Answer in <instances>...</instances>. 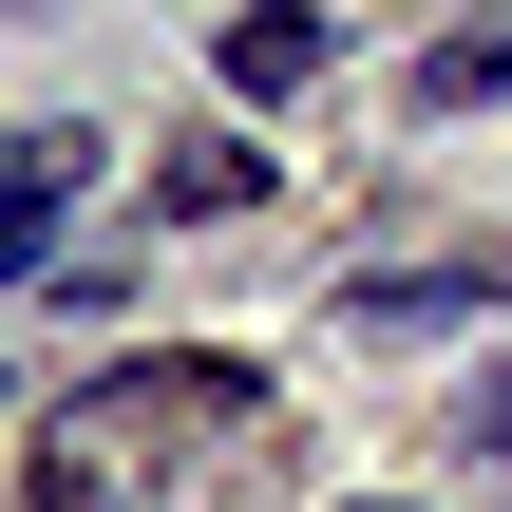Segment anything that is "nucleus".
I'll list each match as a JSON object with an SVG mask.
<instances>
[{
	"instance_id": "obj_3",
	"label": "nucleus",
	"mask_w": 512,
	"mask_h": 512,
	"mask_svg": "<svg viewBox=\"0 0 512 512\" xmlns=\"http://www.w3.org/2000/svg\"><path fill=\"white\" fill-rule=\"evenodd\" d=\"M152 209H171V228H209V209H266V152H228V133H209V152H171V171H152Z\"/></svg>"
},
{
	"instance_id": "obj_4",
	"label": "nucleus",
	"mask_w": 512,
	"mask_h": 512,
	"mask_svg": "<svg viewBox=\"0 0 512 512\" xmlns=\"http://www.w3.org/2000/svg\"><path fill=\"white\" fill-rule=\"evenodd\" d=\"M323 76V19H228V95H304Z\"/></svg>"
},
{
	"instance_id": "obj_6",
	"label": "nucleus",
	"mask_w": 512,
	"mask_h": 512,
	"mask_svg": "<svg viewBox=\"0 0 512 512\" xmlns=\"http://www.w3.org/2000/svg\"><path fill=\"white\" fill-rule=\"evenodd\" d=\"M475 437H494V456H512V380H494V418H475Z\"/></svg>"
},
{
	"instance_id": "obj_7",
	"label": "nucleus",
	"mask_w": 512,
	"mask_h": 512,
	"mask_svg": "<svg viewBox=\"0 0 512 512\" xmlns=\"http://www.w3.org/2000/svg\"><path fill=\"white\" fill-rule=\"evenodd\" d=\"M494 304H512V266H494Z\"/></svg>"
},
{
	"instance_id": "obj_1",
	"label": "nucleus",
	"mask_w": 512,
	"mask_h": 512,
	"mask_svg": "<svg viewBox=\"0 0 512 512\" xmlns=\"http://www.w3.org/2000/svg\"><path fill=\"white\" fill-rule=\"evenodd\" d=\"M247 418H266V380H247V361H114V380H76V399L38 418V512H57V494L114 512V494H152L171 456L247 437Z\"/></svg>"
},
{
	"instance_id": "obj_5",
	"label": "nucleus",
	"mask_w": 512,
	"mask_h": 512,
	"mask_svg": "<svg viewBox=\"0 0 512 512\" xmlns=\"http://www.w3.org/2000/svg\"><path fill=\"white\" fill-rule=\"evenodd\" d=\"M475 95H512V38H437L418 57V114H475Z\"/></svg>"
},
{
	"instance_id": "obj_2",
	"label": "nucleus",
	"mask_w": 512,
	"mask_h": 512,
	"mask_svg": "<svg viewBox=\"0 0 512 512\" xmlns=\"http://www.w3.org/2000/svg\"><path fill=\"white\" fill-rule=\"evenodd\" d=\"M57 190H76V133H19V152H0V285L57 247Z\"/></svg>"
}]
</instances>
